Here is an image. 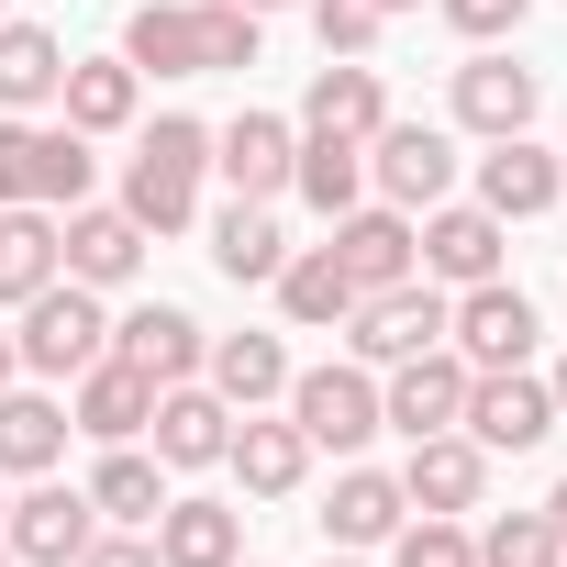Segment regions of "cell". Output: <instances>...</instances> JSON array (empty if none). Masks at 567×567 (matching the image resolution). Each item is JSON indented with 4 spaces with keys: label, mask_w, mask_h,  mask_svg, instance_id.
Here are the masks:
<instances>
[{
    "label": "cell",
    "mask_w": 567,
    "mask_h": 567,
    "mask_svg": "<svg viewBox=\"0 0 567 567\" xmlns=\"http://www.w3.org/2000/svg\"><path fill=\"white\" fill-rule=\"evenodd\" d=\"M278 401H290V423L312 434V456H323V445L357 456V445L379 434V379H368V368H301Z\"/></svg>",
    "instance_id": "obj_9"
},
{
    "label": "cell",
    "mask_w": 567,
    "mask_h": 567,
    "mask_svg": "<svg viewBox=\"0 0 567 567\" xmlns=\"http://www.w3.org/2000/svg\"><path fill=\"white\" fill-rule=\"evenodd\" d=\"M134 90H145V79H134L123 56H79V68L56 79V101H68V134H123V123H134Z\"/></svg>",
    "instance_id": "obj_32"
},
{
    "label": "cell",
    "mask_w": 567,
    "mask_h": 567,
    "mask_svg": "<svg viewBox=\"0 0 567 567\" xmlns=\"http://www.w3.org/2000/svg\"><path fill=\"white\" fill-rule=\"evenodd\" d=\"M368 189H379L390 212H434V200L456 189V134H445V123H379V134H368Z\"/></svg>",
    "instance_id": "obj_6"
},
{
    "label": "cell",
    "mask_w": 567,
    "mask_h": 567,
    "mask_svg": "<svg viewBox=\"0 0 567 567\" xmlns=\"http://www.w3.org/2000/svg\"><path fill=\"white\" fill-rule=\"evenodd\" d=\"M68 456V412L45 390H0V478H45Z\"/></svg>",
    "instance_id": "obj_31"
},
{
    "label": "cell",
    "mask_w": 567,
    "mask_h": 567,
    "mask_svg": "<svg viewBox=\"0 0 567 567\" xmlns=\"http://www.w3.org/2000/svg\"><path fill=\"white\" fill-rule=\"evenodd\" d=\"M0 567H12V545H0Z\"/></svg>",
    "instance_id": "obj_48"
},
{
    "label": "cell",
    "mask_w": 567,
    "mask_h": 567,
    "mask_svg": "<svg viewBox=\"0 0 567 567\" xmlns=\"http://www.w3.org/2000/svg\"><path fill=\"white\" fill-rule=\"evenodd\" d=\"M545 390H556V423H567V368H556V379H545Z\"/></svg>",
    "instance_id": "obj_42"
},
{
    "label": "cell",
    "mask_w": 567,
    "mask_h": 567,
    "mask_svg": "<svg viewBox=\"0 0 567 567\" xmlns=\"http://www.w3.org/2000/svg\"><path fill=\"white\" fill-rule=\"evenodd\" d=\"M245 12H256V23H267V12H290V0H245Z\"/></svg>",
    "instance_id": "obj_43"
},
{
    "label": "cell",
    "mask_w": 567,
    "mask_h": 567,
    "mask_svg": "<svg viewBox=\"0 0 567 567\" xmlns=\"http://www.w3.org/2000/svg\"><path fill=\"white\" fill-rule=\"evenodd\" d=\"M379 123H390L379 68H368V56H323V68H312V90H301V134H346V145H368Z\"/></svg>",
    "instance_id": "obj_16"
},
{
    "label": "cell",
    "mask_w": 567,
    "mask_h": 567,
    "mask_svg": "<svg viewBox=\"0 0 567 567\" xmlns=\"http://www.w3.org/2000/svg\"><path fill=\"white\" fill-rule=\"evenodd\" d=\"M445 346L467 368H523L534 357V301L512 278H478V290H456V312H445Z\"/></svg>",
    "instance_id": "obj_11"
},
{
    "label": "cell",
    "mask_w": 567,
    "mask_h": 567,
    "mask_svg": "<svg viewBox=\"0 0 567 567\" xmlns=\"http://www.w3.org/2000/svg\"><path fill=\"white\" fill-rule=\"evenodd\" d=\"M212 267L234 278V290H267V278L290 267V234H278V212H267V200H234V212L212 223Z\"/></svg>",
    "instance_id": "obj_28"
},
{
    "label": "cell",
    "mask_w": 567,
    "mask_h": 567,
    "mask_svg": "<svg viewBox=\"0 0 567 567\" xmlns=\"http://www.w3.org/2000/svg\"><path fill=\"white\" fill-rule=\"evenodd\" d=\"M123 68L145 79H212V56H200V0H145V12L123 23Z\"/></svg>",
    "instance_id": "obj_23"
},
{
    "label": "cell",
    "mask_w": 567,
    "mask_h": 567,
    "mask_svg": "<svg viewBox=\"0 0 567 567\" xmlns=\"http://www.w3.org/2000/svg\"><path fill=\"white\" fill-rule=\"evenodd\" d=\"M501 245H512V223L478 212V200H434V212L412 223V256H423V278H445V290H478V278H501Z\"/></svg>",
    "instance_id": "obj_7"
},
{
    "label": "cell",
    "mask_w": 567,
    "mask_h": 567,
    "mask_svg": "<svg viewBox=\"0 0 567 567\" xmlns=\"http://www.w3.org/2000/svg\"><path fill=\"white\" fill-rule=\"evenodd\" d=\"M200 167H212V123L156 112L145 145H134V167H123V212L145 223V245H156V234H189V212H200Z\"/></svg>",
    "instance_id": "obj_1"
},
{
    "label": "cell",
    "mask_w": 567,
    "mask_h": 567,
    "mask_svg": "<svg viewBox=\"0 0 567 567\" xmlns=\"http://www.w3.org/2000/svg\"><path fill=\"white\" fill-rule=\"evenodd\" d=\"M545 523H556V545H567V478H556V501H545Z\"/></svg>",
    "instance_id": "obj_40"
},
{
    "label": "cell",
    "mask_w": 567,
    "mask_h": 567,
    "mask_svg": "<svg viewBox=\"0 0 567 567\" xmlns=\"http://www.w3.org/2000/svg\"><path fill=\"white\" fill-rule=\"evenodd\" d=\"M534 101H545V79L512 68V56H467V68H456V123L489 134V145H501V134H534Z\"/></svg>",
    "instance_id": "obj_21"
},
{
    "label": "cell",
    "mask_w": 567,
    "mask_h": 567,
    "mask_svg": "<svg viewBox=\"0 0 567 567\" xmlns=\"http://www.w3.org/2000/svg\"><path fill=\"white\" fill-rule=\"evenodd\" d=\"M290 123H278V112H234L223 134H212V167L234 178V200H278V189H290Z\"/></svg>",
    "instance_id": "obj_22"
},
{
    "label": "cell",
    "mask_w": 567,
    "mask_h": 567,
    "mask_svg": "<svg viewBox=\"0 0 567 567\" xmlns=\"http://www.w3.org/2000/svg\"><path fill=\"white\" fill-rule=\"evenodd\" d=\"M334 267L357 278V301H368V290H401V278H423V256H412V212H390V200L334 212Z\"/></svg>",
    "instance_id": "obj_12"
},
{
    "label": "cell",
    "mask_w": 567,
    "mask_h": 567,
    "mask_svg": "<svg viewBox=\"0 0 567 567\" xmlns=\"http://www.w3.org/2000/svg\"><path fill=\"white\" fill-rule=\"evenodd\" d=\"M401 512H412V501H401V478H390V467H346V478H334V501H323V534L357 556V545H390V534H401Z\"/></svg>",
    "instance_id": "obj_27"
},
{
    "label": "cell",
    "mask_w": 567,
    "mask_h": 567,
    "mask_svg": "<svg viewBox=\"0 0 567 567\" xmlns=\"http://www.w3.org/2000/svg\"><path fill=\"white\" fill-rule=\"evenodd\" d=\"M79 567H156V545H145V534H90Z\"/></svg>",
    "instance_id": "obj_39"
},
{
    "label": "cell",
    "mask_w": 567,
    "mask_h": 567,
    "mask_svg": "<svg viewBox=\"0 0 567 567\" xmlns=\"http://www.w3.org/2000/svg\"><path fill=\"white\" fill-rule=\"evenodd\" d=\"M0 200H45V212H79L90 200V134L68 123H0Z\"/></svg>",
    "instance_id": "obj_3"
},
{
    "label": "cell",
    "mask_w": 567,
    "mask_h": 567,
    "mask_svg": "<svg viewBox=\"0 0 567 567\" xmlns=\"http://www.w3.org/2000/svg\"><path fill=\"white\" fill-rule=\"evenodd\" d=\"M145 545H156V567H234L245 556V512L234 501H167Z\"/></svg>",
    "instance_id": "obj_24"
},
{
    "label": "cell",
    "mask_w": 567,
    "mask_h": 567,
    "mask_svg": "<svg viewBox=\"0 0 567 567\" xmlns=\"http://www.w3.org/2000/svg\"><path fill=\"white\" fill-rule=\"evenodd\" d=\"M90 534H101L90 489H56V478H23V501L0 512V545H12L23 567H79V556H90Z\"/></svg>",
    "instance_id": "obj_8"
},
{
    "label": "cell",
    "mask_w": 567,
    "mask_h": 567,
    "mask_svg": "<svg viewBox=\"0 0 567 567\" xmlns=\"http://www.w3.org/2000/svg\"><path fill=\"white\" fill-rule=\"evenodd\" d=\"M12 357H23L34 379H79L90 357H112V312H101V290H79V278H45V290L23 301Z\"/></svg>",
    "instance_id": "obj_2"
},
{
    "label": "cell",
    "mask_w": 567,
    "mask_h": 567,
    "mask_svg": "<svg viewBox=\"0 0 567 567\" xmlns=\"http://www.w3.org/2000/svg\"><path fill=\"white\" fill-rule=\"evenodd\" d=\"M45 278H68V267H56V212H45V200H0V301L23 312Z\"/></svg>",
    "instance_id": "obj_26"
},
{
    "label": "cell",
    "mask_w": 567,
    "mask_h": 567,
    "mask_svg": "<svg viewBox=\"0 0 567 567\" xmlns=\"http://www.w3.org/2000/svg\"><path fill=\"white\" fill-rule=\"evenodd\" d=\"M456 434L489 445V456H523V445L556 434V390H545L534 368H467V412H456Z\"/></svg>",
    "instance_id": "obj_4"
},
{
    "label": "cell",
    "mask_w": 567,
    "mask_h": 567,
    "mask_svg": "<svg viewBox=\"0 0 567 567\" xmlns=\"http://www.w3.org/2000/svg\"><path fill=\"white\" fill-rule=\"evenodd\" d=\"M234 567H256V556H234Z\"/></svg>",
    "instance_id": "obj_49"
},
{
    "label": "cell",
    "mask_w": 567,
    "mask_h": 567,
    "mask_svg": "<svg viewBox=\"0 0 567 567\" xmlns=\"http://www.w3.org/2000/svg\"><path fill=\"white\" fill-rule=\"evenodd\" d=\"M12 368H23V357H12V334H0V390H12Z\"/></svg>",
    "instance_id": "obj_41"
},
{
    "label": "cell",
    "mask_w": 567,
    "mask_h": 567,
    "mask_svg": "<svg viewBox=\"0 0 567 567\" xmlns=\"http://www.w3.org/2000/svg\"><path fill=\"white\" fill-rule=\"evenodd\" d=\"M56 79H68V45H56L45 23H0V112L56 101Z\"/></svg>",
    "instance_id": "obj_33"
},
{
    "label": "cell",
    "mask_w": 567,
    "mask_h": 567,
    "mask_svg": "<svg viewBox=\"0 0 567 567\" xmlns=\"http://www.w3.org/2000/svg\"><path fill=\"white\" fill-rule=\"evenodd\" d=\"M0 512H12V478H0Z\"/></svg>",
    "instance_id": "obj_45"
},
{
    "label": "cell",
    "mask_w": 567,
    "mask_h": 567,
    "mask_svg": "<svg viewBox=\"0 0 567 567\" xmlns=\"http://www.w3.org/2000/svg\"><path fill=\"white\" fill-rule=\"evenodd\" d=\"M478 567H567V545H556L545 512H501V523L478 534Z\"/></svg>",
    "instance_id": "obj_36"
},
{
    "label": "cell",
    "mask_w": 567,
    "mask_h": 567,
    "mask_svg": "<svg viewBox=\"0 0 567 567\" xmlns=\"http://www.w3.org/2000/svg\"><path fill=\"white\" fill-rule=\"evenodd\" d=\"M200 379H212V390H223L234 412H267L278 390H290V346H278V334H212Z\"/></svg>",
    "instance_id": "obj_25"
},
{
    "label": "cell",
    "mask_w": 567,
    "mask_h": 567,
    "mask_svg": "<svg viewBox=\"0 0 567 567\" xmlns=\"http://www.w3.org/2000/svg\"><path fill=\"white\" fill-rule=\"evenodd\" d=\"M112 357H123V368H145L156 390H178V379H200L212 334H200L178 301H145V312H123V323H112Z\"/></svg>",
    "instance_id": "obj_18"
},
{
    "label": "cell",
    "mask_w": 567,
    "mask_h": 567,
    "mask_svg": "<svg viewBox=\"0 0 567 567\" xmlns=\"http://www.w3.org/2000/svg\"><path fill=\"white\" fill-rule=\"evenodd\" d=\"M390 556H401V567H478V534H467L456 512H401Z\"/></svg>",
    "instance_id": "obj_35"
},
{
    "label": "cell",
    "mask_w": 567,
    "mask_h": 567,
    "mask_svg": "<svg viewBox=\"0 0 567 567\" xmlns=\"http://www.w3.org/2000/svg\"><path fill=\"white\" fill-rule=\"evenodd\" d=\"M156 423V379L123 368V357H90L79 390H68V434H101V445H134Z\"/></svg>",
    "instance_id": "obj_14"
},
{
    "label": "cell",
    "mask_w": 567,
    "mask_h": 567,
    "mask_svg": "<svg viewBox=\"0 0 567 567\" xmlns=\"http://www.w3.org/2000/svg\"><path fill=\"white\" fill-rule=\"evenodd\" d=\"M567 200V167L534 145V134H501L489 156H478V212H501V223H534V212H556Z\"/></svg>",
    "instance_id": "obj_17"
},
{
    "label": "cell",
    "mask_w": 567,
    "mask_h": 567,
    "mask_svg": "<svg viewBox=\"0 0 567 567\" xmlns=\"http://www.w3.org/2000/svg\"><path fill=\"white\" fill-rule=\"evenodd\" d=\"M56 267L79 278V290H123V278L145 267V223H134L123 200H112V212H90V200H79V212L56 223Z\"/></svg>",
    "instance_id": "obj_13"
},
{
    "label": "cell",
    "mask_w": 567,
    "mask_h": 567,
    "mask_svg": "<svg viewBox=\"0 0 567 567\" xmlns=\"http://www.w3.org/2000/svg\"><path fill=\"white\" fill-rule=\"evenodd\" d=\"M0 23H12V0H0Z\"/></svg>",
    "instance_id": "obj_47"
},
{
    "label": "cell",
    "mask_w": 567,
    "mask_h": 567,
    "mask_svg": "<svg viewBox=\"0 0 567 567\" xmlns=\"http://www.w3.org/2000/svg\"><path fill=\"white\" fill-rule=\"evenodd\" d=\"M312 34H323V56H368L390 34V12L379 0H312Z\"/></svg>",
    "instance_id": "obj_37"
},
{
    "label": "cell",
    "mask_w": 567,
    "mask_h": 567,
    "mask_svg": "<svg viewBox=\"0 0 567 567\" xmlns=\"http://www.w3.org/2000/svg\"><path fill=\"white\" fill-rule=\"evenodd\" d=\"M267 290H278V312H290L301 334H323V323H346V312H357V278L334 267V245H301L290 267L267 278Z\"/></svg>",
    "instance_id": "obj_29"
},
{
    "label": "cell",
    "mask_w": 567,
    "mask_h": 567,
    "mask_svg": "<svg viewBox=\"0 0 567 567\" xmlns=\"http://www.w3.org/2000/svg\"><path fill=\"white\" fill-rule=\"evenodd\" d=\"M434 12H445L467 45H501V34H523V12H534V0H434Z\"/></svg>",
    "instance_id": "obj_38"
},
{
    "label": "cell",
    "mask_w": 567,
    "mask_h": 567,
    "mask_svg": "<svg viewBox=\"0 0 567 567\" xmlns=\"http://www.w3.org/2000/svg\"><path fill=\"white\" fill-rule=\"evenodd\" d=\"M323 567H357V556H323Z\"/></svg>",
    "instance_id": "obj_46"
},
{
    "label": "cell",
    "mask_w": 567,
    "mask_h": 567,
    "mask_svg": "<svg viewBox=\"0 0 567 567\" xmlns=\"http://www.w3.org/2000/svg\"><path fill=\"white\" fill-rule=\"evenodd\" d=\"M445 290L434 278H401V290H368L357 312H346V346H357V368H401V357H423V346H445Z\"/></svg>",
    "instance_id": "obj_5"
},
{
    "label": "cell",
    "mask_w": 567,
    "mask_h": 567,
    "mask_svg": "<svg viewBox=\"0 0 567 567\" xmlns=\"http://www.w3.org/2000/svg\"><path fill=\"white\" fill-rule=\"evenodd\" d=\"M379 12H423V0H379Z\"/></svg>",
    "instance_id": "obj_44"
},
{
    "label": "cell",
    "mask_w": 567,
    "mask_h": 567,
    "mask_svg": "<svg viewBox=\"0 0 567 567\" xmlns=\"http://www.w3.org/2000/svg\"><path fill=\"white\" fill-rule=\"evenodd\" d=\"M290 189L334 223V212H357L368 200V145H346V134H301L290 145Z\"/></svg>",
    "instance_id": "obj_30"
},
{
    "label": "cell",
    "mask_w": 567,
    "mask_h": 567,
    "mask_svg": "<svg viewBox=\"0 0 567 567\" xmlns=\"http://www.w3.org/2000/svg\"><path fill=\"white\" fill-rule=\"evenodd\" d=\"M556 167H567V156H556Z\"/></svg>",
    "instance_id": "obj_50"
},
{
    "label": "cell",
    "mask_w": 567,
    "mask_h": 567,
    "mask_svg": "<svg viewBox=\"0 0 567 567\" xmlns=\"http://www.w3.org/2000/svg\"><path fill=\"white\" fill-rule=\"evenodd\" d=\"M456 412H467V357L456 346H423L379 379V434H456Z\"/></svg>",
    "instance_id": "obj_10"
},
{
    "label": "cell",
    "mask_w": 567,
    "mask_h": 567,
    "mask_svg": "<svg viewBox=\"0 0 567 567\" xmlns=\"http://www.w3.org/2000/svg\"><path fill=\"white\" fill-rule=\"evenodd\" d=\"M156 467H223V445H234V401L212 390V379H178V390H156Z\"/></svg>",
    "instance_id": "obj_15"
},
{
    "label": "cell",
    "mask_w": 567,
    "mask_h": 567,
    "mask_svg": "<svg viewBox=\"0 0 567 567\" xmlns=\"http://www.w3.org/2000/svg\"><path fill=\"white\" fill-rule=\"evenodd\" d=\"M90 512H101V523H156V512H167V478H156V456L112 445V456L90 467Z\"/></svg>",
    "instance_id": "obj_34"
},
{
    "label": "cell",
    "mask_w": 567,
    "mask_h": 567,
    "mask_svg": "<svg viewBox=\"0 0 567 567\" xmlns=\"http://www.w3.org/2000/svg\"><path fill=\"white\" fill-rule=\"evenodd\" d=\"M478 489H489V445H467V434H412V456H401V501H412V512H478Z\"/></svg>",
    "instance_id": "obj_19"
},
{
    "label": "cell",
    "mask_w": 567,
    "mask_h": 567,
    "mask_svg": "<svg viewBox=\"0 0 567 567\" xmlns=\"http://www.w3.org/2000/svg\"><path fill=\"white\" fill-rule=\"evenodd\" d=\"M223 467L245 478V501H290V489L312 478V434H301V423H267V412H234Z\"/></svg>",
    "instance_id": "obj_20"
}]
</instances>
